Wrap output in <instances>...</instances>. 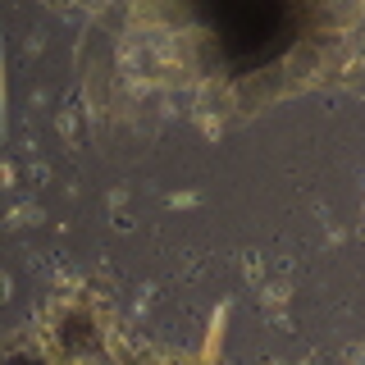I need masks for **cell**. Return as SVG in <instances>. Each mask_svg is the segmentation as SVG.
<instances>
[{"instance_id": "obj_1", "label": "cell", "mask_w": 365, "mask_h": 365, "mask_svg": "<svg viewBox=\"0 0 365 365\" xmlns=\"http://www.w3.org/2000/svg\"><path fill=\"white\" fill-rule=\"evenodd\" d=\"M233 73H256L288 55L311 23L306 0H192Z\"/></svg>"}]
</instances>
